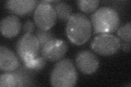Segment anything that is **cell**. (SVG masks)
Wrapping results in <instances>:
<instances>
[{"instance_id":"obj_1","label":"cell","mask_w":131,"mask_h":87,"mask_svg":"<svg viewBox=\"0 0 131 87\" xmlns=\"http://www.w3.org/2000/svg\"><path fill=\"white\" fill-rule=\"evenodd\" d=\"M91 22L95 33H111L117 30L120 24L118 12L113 8L102 7L91 16Z\"/></svg>"},{"instance_id":"obj_16","label":"cell","mask_w":131,"mask_h":87,"mask_svg":"<svg viewBox=\"0 0 131 87\" xmlns=\"http://www.w3.org/2000/svg\"><path fill=\"white\" fill-rule=\"evenodd\" d=\"M47 64V60L42 57V55H38L34 59L24 64L28 69L34 72H38L42 70Z\"/></svg>"},{"instance_id":"obj_11","label":"cell","mask_w":131,"mask_h":87,"mask_svg":"<svg viewBox=\"0 0 131 87\" xmlns=\"http://www.w3.org/2000/svg\"><path fill=\"white\" fill-rule=\"evenodd\" d=\"M21 28L19 18L14 15H10L2 19L0 23L1 34L7 38H12L17 35Z\"/></svg>"},{"instance_id":"obj_3","label":"cell","mask_w":131,"mask_h":87,"mask_svg":"<svg viewBox=\"0 0 131 87\" xmlns=\"http://www.w3.org/2000/svg\"><path fill=\"white\" fill-rule=\"evenodd\" d=\"M78 80V73L73 61L64 58L57 61L50 74V83L55 87L74 86Z\"/></svg>"},{"instance_id":"obj_9","label":"cell","mask_w":131,"mask_h":87,"mask_svg":"<svg viewBox=\"0 0 131 87\" xmlns=\"http://www.w3.org/2000/svg\"><path fill=\"white\" fill-rule=\"evenodd\" d=\"M39 3L36 0H8L5 2V7L11 13L23 16L31 13Z\"/></svg>"},{"instance_id":"obj_18","label":"cell","mask_w":131,"mask_h":87,"mask_svg":"<svg viewBox=\"0 0 131 87\" xmlns=\"http://www.w3.org/2000/svg\"><path fill=\"white\" fill-rule=\"evenodd\" d=\"M35 29V22L31 20H27L23 25V30L24 34H32Z\"/></svg>"},{"instance_id":"obj_5","label":"cell","mask_w":131,"mask_h":87,"mask_svg":"<svg viewBox=\"0 0 131 87\" xmlns=\"http://www.w3.org/2000/svg\"><path fill=\"white\" fill-rule=\"evenodd\" d=\"M16 51L24 64L26 63L39 55L40 48L38 41L35 35L24 34L16 43Z\"/></svg>"},{"instance_id":"obj_13","label":"cell","mask_w":131,"mask_h":87,"mask_svg":"<svg viewBox=\"0 0 131 87\" xmlns=\"http://www.w3.org/2000/svg\"><path fill=\"white\" fill-rule=\"evenodd\" d=\"M35 35L38 41L40 51L48 41L55 38V35L50 30H44L39 28L37 29Z\"/></svg>"},{"instance_id":"obj_19","label":"cell","mask_w":131,"mask_h":87,"mask_svg":"<svg viewBox=\"0 0 131 87\" xmlns=\"http://www.w3.org/2000/svg\"><path fill=\"white\" fill-rule=\"evenodd\" d=\"M120 48H121L123 51L129 52L130 50V43L126 42L124 41L121 40V47Z\"/></svg>"},{"instance_id":"obj_6","label":"cell","mask_w":131,"mask_h":87,"mask_svg":"<svg viewBox=\"0 0 131 87\" xmlns=\"http://www.w3.org/2000/svg\"><path fill=\"white\" fill-rule=\"evenodd\" d=\"M34 19L38 28L44 30H50L57 19L54 6L47 1H39L34 12Z\"/></svg>"},{"instance_id":"obj_17","label":"cell","mask_w":131,"mask_h":87,"mask_svg":"<svg viewBox=\"0 0 131 87\" xmlns=\"http://www.w3.org/2000/svg\"><path fill=\"white\" fill-rule=\"evenodd\" d=\"M117 34L118 38L122 41L130 43L131 41V24L129 22L117 29Z\"/></svg>"},{"instance_id":"obj_10","label":"cell","mask_w":131,"mask_h":87,"mask_svg":"<svg viewBox=\"0 0 131 87\" xmlns=\"http://www.w3.org/2000/svg\"><path fill=\"white\" fill-rule=\"evenodd\" d=\"M20 61L15 53L8 47L0 46V69L3 72H12L18 69Z\"/></svg>"},{"instance_id":"obj_7","label":"cell","mask_w":131,"mask_h":87,"mask_svg":"<svg viewBox=\"0 0 131 87\" xmlns=\"http://www.w3.org/2000/svg\"><path fill=\"white\" fill-rule=\"evenodd\" d=\"M68 49V45L66 41L54 38L44 45L40 50V54L47 61L56 62L63 59Z\"/></svg>"},{"instance_id":"obj_2","label":"cell","mask_w":131,"mask_h":87,"mask_svg":"<svg viewBox=\"0 0 131 87\" xmlns=\"http://www.w3.org/2000/svg\"><path fill=\"white\" fill-rule=\"evenodd\" d=\"M92 33L91 21L85 15L73 14L68 20L66 33L71 42L77 45L85 43L90 38Z\"/></svg>"},{"instance_id":"obj_14","label":"cell","mask_w":131,"mask_h":87,"mask_svg":"<svg viewBox=\"0 0 131 87\" xmlns=\"http://www.w3.org/2000/svg\"><path fill=\"white\" fill-rule=\"evenodd\" d=\"M0 86L14 87L19 86L17 78L13 72H5L0 76Z\"/></svg>"},{"instance_id":"obj_15","label":"cell","mask_w":131,"mask_h":87,"mask_svg":"<svg viewBox=\"0 0 131 87\" xmlns=\"http://www.w3.org/2000/svg\"><path fill=\"white\" fill-rule=\"evenodd\" d=\"M100 1H88V0H79L77 1V5L79 9L84 13L90 14L94 13L99 6Z\"/></svg>"},{"instance_id":"obj_8","label":"cell","mask_w":131,"mask_h":87,"mask_svg":"<svg viewBox=\"0 0 131 87\" xmlns=\"http://www.w3.org/2000/svg\"><path fill=\"white\" fill-rule=\"evenodd\" d=\"M75 64L79 71L85 74L96 72L100 65L98 58L91 51L81 50L77 53Z\"/></svg>"},{"instance_id":"obj_12","label":"cell","mask_w":131,"mask_h":87,"mask_svg":"<svg viewBox=\"0 0 131 87\" xmlns=\"http://www.w3.org/2000/svg\"><path fill=\"white\" fill-rule=\"evenodd\" d=\"M55 10L57 18L62 21H68L72 15V8L68 3L59 1L53 6Z\"/></svg>"},{"instance_id":"obj_4","label":"cell","mask_w":131,"mask_h":87,"mask_svg":"<svg viewBox=\"0 0 131 87\" xmlns=\"http://www.w3.org/2000/svg\"><path fill=\"white\" fill-rule=\"evenodd\" d=\"M91 47L98 55L110 56L116 53L121 47V40L118 37L109 34H100L93 39Z\"/></svg>"}]
</instances>
